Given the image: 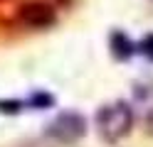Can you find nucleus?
<instances>
[{"label":"nucleus","instance_id":"1","mask_svg":"<svg viewBox=\"0 0 153 147\" xmlns=\"http://www.w3.org/2000/svg\"><path fill=\"white\" fill-rule=\"evenodd\" d=\"M97 132L101 135L104 142H119L131 132L133 125V110L126 103H114V105H104L97 110L94 118Z\"/></svg>","mask_w":153,"mask_h":147},{"label":"nucleus","instance_id":"2","mask_svg":"<svg viewBox=\"0 0 153 147\" xmlns=\"http://www.w3.org/2000/svg\"><path fill=\"white\" fill-rule=\"evenodd\" d=\"M47 137L62 142V145H74L76 140H82L87 135V118L76 110L59 113L52 123H47Z\"/></svg>","mask_w":153,"mask_h":147},{"label":"nucleus","instance_id":"3","mask_svg":"<svg viewBox=\"0 0 153 147\" xmlns=\"http://www.w3.org/2000/svg\"><path fill=\"white\" fill-rule=\"evenodd\" d=\"M20 20L27 27H47L54 22V10L45 3H32L20 10Z\"/></svg>","mask_w":153,"mask_h":147},{"label":"nucleus","instance_id":"4","mask_svg":"<svg viewBox=\"0 0 153 147\" xmlns=\"http://www.w3.org/2000/svg\"><path fill=\"white\" fill-rule=\"evenodd\" d=\"M111 49L116 59H128L133 54V42L123 34V32H114L111 34Z\"/></svg>","mask_w":153,"mask_h":147},{"label":"nucleus","instance_id":"5","mask_svg":"<svg viewBox=\"0 0 153 147\" xmlns=\"http://www.w3.org/2000/svg\"><path fill=\"white\" fill-rule=\"evenodd\" d=\"M27 103H30L32 108H37V110H45V108H50V105L54 103V98H52L50 93H45V91H35Z\"/></svg>","mask_w":153,"mask_h":147},{"label":"nucleus","instance_id":"6","mask_svg":"<svg viewBox=\"0 0 153 147\" xmlns=\"http://www.w3.org/2000/svg\"><path fill=\"white\" fill-rule=\"evenodd\" d=\"M138 49H141V54L148 59V61H153V34H146L141 39V44H138Z\"/></svg>","mask_w":153,"mask_h":147},{"label":"nucleus","instance_id":"7","mask_svg":"<svg viewBox=\"0 0 153 147\" xmlns=\"http://www.w3.org/2000/svg\"><path fill=\"white\" fill-rule=\"evenodd\" d=\"M20 108H22L20 101H0V113H5V115L7 113H13V115L20 113Z\"/></svg>","mask_w":153,"mask_h":147},{"label":"nucleus","instance_id":"8","mask_svg":"<svg viewBox=\"0 0 153 147\" xmlns=\"http://www.w3.org/2000/svg\"><path fill=\"white\" fill-rule=\"evenodd\" d=\"M146 130L153 135V110H148V115H146Z\"/></svg>","mask_w":153,"mask_h":147}]
</instances>
